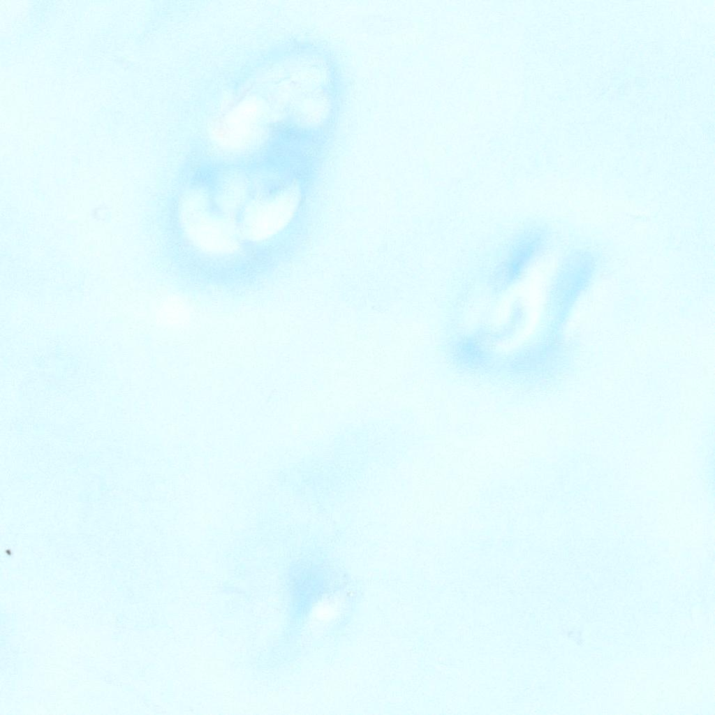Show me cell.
<instances>
[{"instance_id":"1","label":"cell","mask_w":715,"mask_h":715,"mask_svg":"<svg viewBox=\"0 0 715 715\" xmlns=\"http://www.w3.org/2000/svg\"><path fill=\"white\" fill-rule=\"evenodd\" d=\"M550 241V233L543 225L531 224L522 229L495 265L494 276L508 281L517 279L545 253Z\"/></svg>"}]
</instances>
